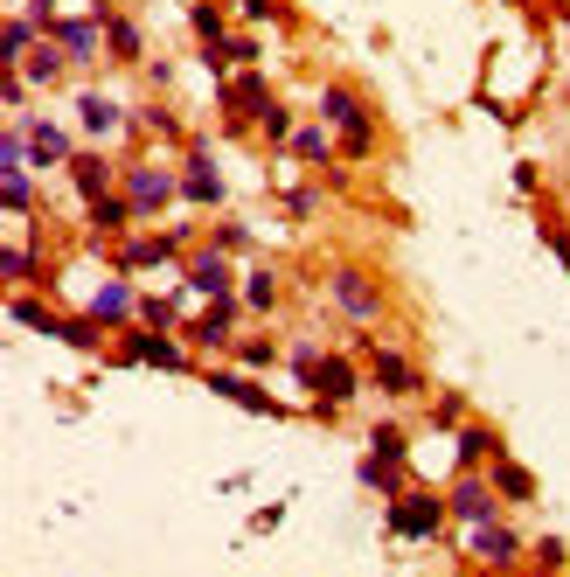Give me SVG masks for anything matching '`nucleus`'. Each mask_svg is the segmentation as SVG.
<instances>
[{
  "mask_svg": "<svg viewBox=\"0 0 570 577\" xmlns=\"http://www.w3.org/2000/svg\"><path fill=\"white\" fill-rule=\"evenodd\" d=\"M445 494H397L390 501V536H404V543H431L438 529H445Z\"/></svg>",
  "mask_w": 570,
  "mask_h": 577,
  "instance_id": "f257e3e1",
  "label": "nucleus"
},
{
  "mask_svg": "<svg viewBox=\"0 0 570 577\" xmlns=\"http://www.w3.org/2000/svg\"><path fill=\"white\" fill-rule=\"evenodd\" d=\"M494 494H501V487H487V480H480V466H473V473H459V487L445 494V508H452V522H466V529H473V522H494V515H501V508H494Z\"/></svg>",
  "mask_w": 570,
  "mask_h": 577,
  "instance_id": "f03ea898",
  "label": "nucleus"
},
{
  "mask_svg": "<svg viewBox=\"0 0 570 577\" xmlns=\"http://www.w3.org/2000/svg\"><path fill=\"white\" fill-rule=\"evenodd\" d=\"M466 550L487 557V564H515V557H522V543H515V529H508L501 515H494V522H473V529H466Z\"/></svg>",
  "mask_w": 570,
  "mask_h": 577,
  "instance_id": "7ed1b4c3",
  "label": "nucleus"
},
{
  "mask_svg": "<svg viewBox=\"0 0 570 577\" xmlns=\"http://www.w3.org/2000/svg\"><path fill=\"white\" fill-rule=\"evenodd\" d=\"M334 306H341L348 320H376V313H383V292L369 286L362 272H334Z\"/></svg>",
  "mask_w": 570,
  "mask_h": 577,
  "instance_id": "20e7f679",
  "label": "nucleus"
},
{
  "mask_svg": "<svg viewBox=\"0 0 570 577\" xmlns=\"http://www.w3.org/2000/svg\"><path fill=\"white\" fill-rule=\"evenodd\" d=\"M126 195H133V209H140V216H153V209H167V195H181V181H167V174H160V167H133V174H126Z\"/></svg>",
  "mask_w": 570,
  "mask_h": 577,
  "instance_id": "39448f33",
  "label": "nucleus"
},
{
  "mask_svg": "<svg viewBox=\"0 0 570 577\" xmlns=\"http://www.w3.org/2000/svg\"><path fill=\"white\" fill-rule=\"evenodd\" d=\"M181 195H188V202H202V209H216V202H223V174H216V160H209L202 146L188 153V174H181Z\"/></svg>",
  "mask_w": 570,
  "mask_h": 577,
  "instance_id": "423d86ee",
  "label": "nucleus"
},
{
  "mask_svg": "<svg viewBox=\"0 0 570 577\" xmlns=\"http://www.w3.org/2000/svg\"><path fill=\"white\" fill-rule=\"evenodd\" d=\"M306 390H320V397H327L320 411H334V404H348V397H355V369H348L341 355H320V362H313V383H306Z\"/></svg>",
  "mask_w": 570,
  "mask_h": 577,
  "instance_id": "0eeeda50",
  "label": "nucleus"
},
{
  "mask_svg": "<svg viewBox=\"0 0 570 577\" xmlns=\"http://www.w3.org/2000/svg\"><path fill=\"white\" fill-rule=\"evenodd\" d=\"M21 133H28V160H35V167H70V133H63V126L35 119V126H21Z\"/></svg>",
  "mask_w": 570,
  "mask_h": 577,
  "instance_id": "6e6552de",
  "label": "nucleus"
},
{
  "mask_svg": "<svg viewBox=\"0 0 570 577\" xmlns=\"http://www.w3.org/2000/svg\"><path fill=\"white\" fill-rule=\"evenodd\" d=\"M133 306H140V299H133V286H126V279H112V286L91 292V320H98V327H119V320H133Z\"/></svg>",
  "mask_w": 570,
  "mask_h": 577,
  "instance_id": "1a4fd4ad",
  "label": "nucleus"
},
{
  "mask_svg": "<svg viewBox=\"0 0 570 577\" xmlns=\"http://www.w3.org/2000/svg\"><path fill=\"white\" fill-rule=\"evenodd\" d=\"M49 28H56V42L70 49V63H84V56H98V21H84V14H56Z\"/></svg>",
  "mask_w": 570,
  "mask_h": 577,
  "instance_id": "9d476101",
  "label": "nucleus"
},
{
  "mask_svg": "<svg viewBox=\"0 0 570 577\" xmlns=\"http://www.w3.org/2000/svg\"><path fill=\"white\" fill-rule=\"evenodd\" d=\"M126 362H153V369H188V355L167 341V334H133L126 341Z\"/></svg>",
  "mask_w": 570,
  "mask_h": 577,
  "instance_id": "9b49d317",
  "label": "nucleus"
},
{
  "mask_svg": "<svg viewBox=\"0 0 570 577\" xmlns=\"http://www.w3.org/2000/svg\"><path fill=\"white\" fill-rule=\"evenodd\" d=\"M188 286L209 292V299H230V265H223V244H216V251H202V258L188 265Z\"/></svg>",
  "mask_w": 570,
  "mask_h": 577,
  "instance_id": "f8f14e48",
  "label": "nucleus"
},
{
  "mask_svg": "<svg viewBox=\"0 0 570 577\" xmlns=\"http://www.w3.org/2000/svg\"><path fill=\"white\" fill-rule=\"evenodd\" d=\"M70 181H77V195H84V202L112 195V167H105L98 153H70Z\"/></svg>",
  "mask_w": 570,
  "mask_h": 577,
  "instance_id": "ddd939ff",
  "label": "nucleus"
},
{
  "mask_svg": "<svg viewBox=\"0 0 570 577\" xmlns=\"http://www.w3.org/2000/svg\"><path fill=\"white\" fill-rule=\"evenodd\" d=\"M355 473H362V487H376V494H397V480H404V452H383V445H376V452H369Z\"/></svg>",
  "mask_w": 570,
  "mask_h": 577,
  "instance_id": "4468645a",
  "label": "nucleus"
},
{
  "mask_svg": "<svg viewBox=\"0 0 570 577\" xmlns=\"http://www.w3.org/2000/svg\"><path fill=\"white\" fill-rule=\"evenodd\" d=\"M376 383H383V390H397V397H411V390H418V369H411L397 348H376Z\"/></svg>",
  "mask_w": 570,
  "mask_h": 577,
  "instance_id": "2eb2a0df",
  "label": "nucleus"
},
{
  "mask_svg": "<svg viewBox=\"0 0 570 577\" xmlns=\"http://www.w3.org/2000/svg\"><path fill=\"white\" fill-rule=\"evenodd\" d=\"M251 112H272L265 77H237V84H230V119H251Z\"/></svg>",
  "mask_w": 570,
  "mask_h": 577,
  "instance_id": "dca6fc26",
  "label": "nucleus"
},
{
  "mask_svg": "<svg viewBox=\"0 0 570 577\" xmlns=\"http://www.w3.org/2000/svg\"><path fill=\"white\" fill-rule=\"evenodd\" d=\"M209 383H216L223 397H237L244 411H265V418H279V404H272V397H265L258 383H244V376H209Z\"/></svg>",
  "mask_w": 570,
  "mask_h": 577,
  "instance_id": "f3484780",
  "label": "nucleus"
},
{
  "mask_svg": "<svg viewBox=\"0 0 570 577\" xmlns=\"http://www.w3.org/2000/svg\"><path fill=\"white\" fill-rule=\"evenodd\" d=\"M63 56H70V49H28L14 70H21V77H35V84H56V77H63Z\"/></svg>",
  "mask_w": 570,
  "mask_h": 577,
  "instance_id": "a211bd4d",
  "label": "nucleus"
},
{
  "mask_svg": "<svg viewBox=\"0 0 570 577\" xmlns=\"http://www.w3.org/2000/svg\"><path fill=\"white\" fill-rule=\"evenodd\" d=\"M77 119H84V133H112V126H119V105L98 98V91H84V98H77Z\"/></svg>",
  "mask_w": 570,
  "mask_h": 577,
  "instance_id": "6ab92c4d",
  "label": "nucleus"
},
{
  "mask_svg": "<svg viewBox=\"0 0 570 577\" xmlns=\"http://www.w3.org/2000/svg\"><path fill=\"white\" fill-rule=\"evenodd\" d=\"M195 341H202V348H223V341H230V299H209V313L195 320Z\"/></svg>",
  "mask_w": 570,
  "mask_h": 577,
  "instance_id": "aec40b11",
  "label": "nucleus"
},
{
  "mask_svg": "<svg viewBox=\"0 0 570 577\" xmlns=\"http://www.w3.org/2000/svg\"><path fill=\"white\" fill-rule=\"evenodd\" d=\"M494 487H501L508 501H536V480H529V466H515V459H494Z\"/></svg>",
  "mask_w": 570,
  "mask_h": 577,
  "instance_id": "412c9836",
  "label": "nucleus"
},
{
  "mask_svg": "<svg viewBox=\"0 0 570 577\" xmlns=\"http://www.w3.org/2000/svg\"><path fill=\"white\" fill-rule=\"evenodd\" d=\"M174 244H181V237H146V244H126V272H140V265H167V258H174Z\"/></svg>",
  "mask_w": 570,
  "mask_h": 577,
  "instance_id": "4be33fe9",
  "label": "nucleus"
},
{
  "mask_svg": "<svg viewBox=\"0 0 570 577\" xmlns=\"http://www.w3.org/2000/svg\"><path fill=\"white\" fill-rule=\"evenodd\" d=\"M84 209H91L98 230H119V223L133 216V195H98V202H84Z\"/></svg>",
  "mask_w": 570,
  "mask_h": 577,
  "instance_id": "5701e85b",
  "label": "nucleus"
},
{
  "mask_svg": "<svg viewBox=\"0 0 570 577\" xmlns=\"http://www.w3.org/2000/svg\"><path fill=\"white\" fill-rule=\"evenodd\" d=\"M7 313H14V320H21V327H35V334H63V327H56V313H49V306H42V299H14V306H7Z\"/></svg>",
  "mask_w": 570,
  "mask_h": 577,
  "instance_id": "b1692460",
  "label": "nucleus"
},
{
  "mask_svg": "<svg viewBox=\"0 0 570 577\" xmlns=\"http://www.w3.org/2000/svg\"><path fill=\"white\" fill-rule=\"evenodd\" d=\"M480 459H494V432H459V473H473Z\"/></svg>",
  "mask_w": 570,
  "mask_h": 577,
  "instance_id": "393cba45",
  "label": "nucleus"
},
{
  "mask_svg": "<svg viewBox=\"0 0 570 577\" xmlns=\"http://www.w3.org/2000/svg\"><path fill=\"white\" fill-rule=\"evenodd\" d=\"M0 202H7V216L28 209V167H7V174H0Z\"/></svg>",
  "mask_w": 570,
  "mask_h": 577,
  "instance_id": "a878e982",
  "label": "nucleus"
},
{
  "mask_svg": "<svg viewBox=\"0 0 570 577\" xmlns=\"http://www.w3.org/2000/svg\"><path fill=\"white\" fill-rule=\"evenodd\" d=\"M244 306H258V313H272V306H279V286H272V272H251V279H244Z\"/></svg>",
  "mask_w": 570,
  "mask_h": 577,
  "instance_id": "bb28decb",
  "label": "nucleus"
},
{
  "mask_svg": "<svg viewBox=\"0 0 570 577\" xmlns=\"http://www.w3.org/2000/svg\"><path fill=\"white\" fill-rule=\"evenodd\" d=\"M105 35H112V49H119V56H126V63H133V56H140V28H133V21H126V14H112V21H105Z\"/></svg>",
  "mask_w": 570,
  "mask_h": 577,
  "instance_id": "cd10ccee",
  "label": "nucleus"
},
{
  "mask_svg": "<svg viewBox=\"0 0 570 577\" xmlns=\"http://www.w3.org/2000/svg\"><path fill=\"white\" fill-rule=\"evenodd\" d=\"M320 112H327L334 126H355V119H362V105H355L348 91H320Z\"/></svg>",
  "mask_w": 570,
  "mask_h": 577,
  "instance_id": "c85d7f7f",
  "label": "nucleus"
},
{
  "mask_svg": "<svg viewBox=\"0 0 570 577\" xmlns=\"http://www.w3.org/2000/svg\"><path fill=\"white\" fill-rule=\"evenodd\" d=\"M0 272H7V279L21 286V279L35 272V251H21V244H7V251H0Z\"/></svg>",
  "mask_w": 570,
  "mask_h": 577,
  "instance_id": "c756f323",
  "label": "nucleus"
},
{
  "mask_svg": "<svg viewBox=\"0 0 570 577\" xmlns=\"http://www.w3.org/2000/svg\"><path fill=\"white\" fill-rule=\"evenodd\" d=\"M292 153H299V160H327V133H320V126L292 133Z\"/></svg>",
  "mask_w": 570,
  "mask_h": 577,
  "instance_id": "7c9ffc66",
  "label": "nucleus"
},
{
  "mask_svg": "<svg viewBox=\"0 0 570 577\" xmlns=\"http://www.w3.org/2000/svg\"><path fill=\"white\" fill-rule=\"evenodd\" d=\"M63 341H70V348H98V320H91V313H84V320H63Z\"/></svg>",
  "mask_w": 570,
  "mask_h": 577,
  "instance_id": "2f4dec72",
  "label": "nucleus"
},
{
  "mask_svg": "<svg viewBox=\"0 0 570 577\" xmlns=\"http://www.w3.org/2000/svg\"><path fill=\"white\" fill-rule=\"evenodd\" d=\"M188 21H195V35H202V42H223V14H216V7H195Z\"/></svg>",
  "mask_w": 570,
  "mask_h": 577,
  "instance_id": "473e14b6",
  "label": "nucleus"
},
{
  "mask_svg": "<svg viewBox=\"0 0 570 577\" xmlns=\"http://www.w3.org/2000/svg\"><path fill=\"white\" fill-rule=\"evenodd\" d=\"M272 355H279V348H272V341H244V348H237V362H244V369H265V362H272Z\"/></svg>",
  "mask_w": 570,
  "mask_h": 577,
  "instance_id": "72a5a7b5",
  "label": "nucleus"
},
{
  "mask_svg": "<svg viewBox=\"0 0 570 577\" xmlns=\"http://www.w3.org/2000/svg\"><path fill=\"white\" fill-rule=\"evenodd\" d=\"M341 133H348V140H341L348 153H369V119H355V126H341Z\"/></svg>",
  "mask_w": 570,
  "mask_h": 577,
  "instance_id": "f704fd0d",
  "label": "nucleus"
},
{
  "mask_svg": "<svg viewBox=\"0 0 570 577\" xmlns=\"http://www.w3.org/2000/svg\"><path fill=\"white\" fill-rule=\"evenodd\" d=\"M369 445H383V452H404V432H397V425H376V432H369Z\"/></svg>",
  "mask_w": 570,
  "mask_h": 577,
  "instance_id": "c9c22d12",
  "label": "nucleus"
},
{
  "mask_svg": "<svg viewBox=\"0 0 570 577\" xmlns=\"http://www.w3.org/2000/svg\"><path fill=\"white\" fill-rule=\"evenodd\" d=\"M313 362H320L313 348H292V376H299V383H313Z\"/></svg>",
  "mask_w": 570,
  "mask_h": 577,
  "instance_id": "e433bc0d",
  "label": "nucleus"
},
{
  "mask_svg": "<svg viewBox=\"0 0 570 577\" xmlns=\"http://www.w3.org/2000/svg\"><path fill=\"white\" fill-rule=\"evenodd\" d=\"M265 133H272V140H292V119H285L279 105H272V112H265Z\"/></svg>",
  "mask_w": 570,
  "mask_h": 577,
  "instance_id": "4c0bfd02",
  "label": "nucleus"
},
{
  "mask_svg": "<svg viewBox=\"0 0 570 577\" xmlns=\"http://www.w3.org/2000/svg\"><path fill=\"white\" fill-rule=\"evenodd\" d=\"M244 14L251 21H272V0H244Z\"/></svg>",
  "mask_w": 570,
  "mask_h": 577,
  "instance_id": "58836bf2",
  "label": "nucleus"
}]
</instances>
